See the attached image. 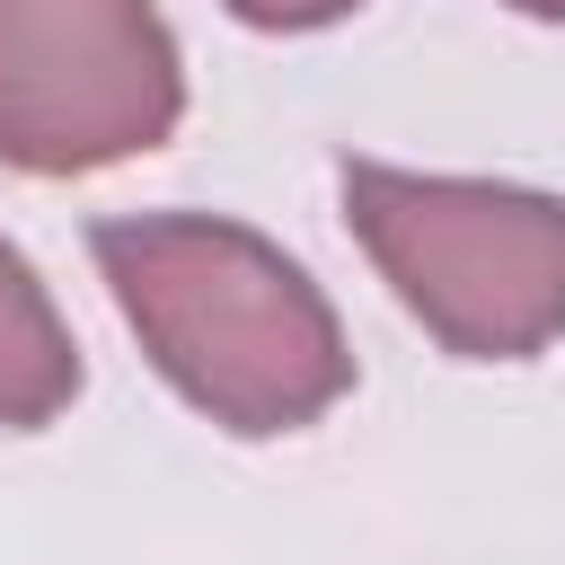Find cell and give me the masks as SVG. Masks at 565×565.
I'll use <instances>...</instances> for the list:
<instances>
[{"instance_id": "obj_1", "label": "cell", "mask_w": 565, "mask_h": 565, "mask_svg": "<svg viewBox=\"0 0 565 565\" xmlns=\"http://www.w3.org/2000/svg\"><path fill=\"white\" fill-rule=\"evenodd\" d=\"M97 274L150 362L230 433H291L327 415L353 380L335 309L318 282L238 221L141 212L97 221Z\"/></svg>"}, {"instance_id": "obj_4", "label": "cell", "mask_w": 565, "mask_h": 565, "mask_svg": "<svg viewBox=\"0 0 565 565\" xmlns=\"http://www.w3.org/2000/svg\"><path fill=\"white\" fill-rule=\"evenodd\" d=\"M79 388V353L18 247H0V424H44Z\"/></svg>"}, {"instance_id": "obj_2", "label": "cell", "mask_w": 565, "mask_h": 565, "mask_svg": "<svg viewBox=\"0 0 565 565\" xmlns=\"http://www.w3.org/2000/svg\"><path fill=\"white\" fill-rule=\"evenodd\" d=\"M344 221L388 291L468 362H521L565 335V203L477 177L344 159Z\"/></svg>"}, {"instance_id": "obj_5", "label": "cell", "mask_w": 565, "mask_h": 565, "mask_svg": "<svg viewBox=\"0 0 565 565\" xmlns=\"http://www.w3.org/2000/svg\"><path fill=\"white\" fill-rule=\"evenodd\" d=\"M238 18H256V26H327V18H344L353 0H230Z\"/></svg>"}, {"instance_id": "obj_3", "label": "cell", "mask_w": 565, "mask_h": 565, "mask_svg": "<svg viewBox=\"0 0 565 565\" xmlns=\"http://www.w3.org/2000/svg\"><path fill=\"white\" fill-rule=\"evenodd\" d=\"M185 106L150 0H0V159L35 177L168 141Z\"/></svg>"}, {"instance_id": "obj_6", "label": "cell", "mask_w": 565, "mask_h": 565, "mask_svg": "<svg viewBox=\"0 0 565 565\" xmlns=\"http://www.w3.org/2000/svg\"><path fill=\"white\" fill-rule=\"evenodd\" d=\"M512 9H530V18H565V0H512Z\"/></svg>"}]
</instances>
